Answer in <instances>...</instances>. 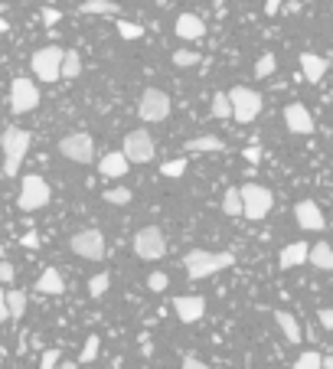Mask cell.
I'll list each match as a JSON object with an SVG mask.
<instances>
[{"label":"cell","mask_w":333,"mask_h":369,"mask_svg":"<svg viewBox=\"0 0 333 369\" xmlns=\"http://www.w3.org/2000/svg\"><path fill=\"white\" fill-rule=\"evenodd\" d=\"M236 265V255L232 252H206V248H193L183 255V268H186V275L193 281H203V278L210 275H219L226 268Z\"/></svg>","instance_id":"6da1fadb"},{"label":"cell","mask_w":333,"mask_h":369,"mask_svg":"<svg viewBox=\"0 0 333 369\" xmlns=\"http://www.w3.org/2000/svg\"><path fill=\"white\" fill-rule=\"evenodd\" d=\"M0 144H4V177H17L20 163H23V157L29 151V131L10 124L4 131V137H0Z\"/></svg>","instance_id":"7a4b0ae2"},{"label":"cell","mask_w":333,"mask_h":369,"mask_svg":"<svg viewBox=\"0 0 333 369\" xmlns=\"http://www.w3.org/2000/svg\"><path fill=\"white\" fill-rule=\"evenodd\" d=\"M134 255L144 258V262H157V258L167 255V236H163L157 226H144L134 232Z\"/></svg>","instance_id":"3957f363"},{"label":"cell","mask_w":333,"mask_h":369,"mask_svg":"<svg viewBox=\"0 0 333 369\" xmlns=\"http://www.w3.org/2000/svg\"><path fill=\"white\" fill-rule=\"evenodd\" d=\"M62 59H66V49L59 46H43L33 53V76L39 82H59L62 79Z\"/></svg>","instance_id":"277c9868"},{"label":"cell","mask_w":333,"mask_h":369,"mask_svg":"<svg viewBox=\"0 0 333 369\" xmlns=\"http://www.w3.org/2000/svg\"><path fill=\"white\" fill-rule=\"evenodd\" d=\"M229 95H232V108H236L232 118H236L238 124H252L258 114H261V108H265V105H261V95L248 86H236Z\"/></svg>","instance_id":"5b68a950"},{"label":"cell","mask_w":333,"mask_h":369,"mask_svg":"<svg viewBox=\"0 0 333 369\" xmlns=\"http://www.w3.org/2000/svg\"><path fill=\"white\" fill-rule=\"evenodd\" d=\"M137 114H141V121H147V124L167 121V118H170V95L161 92V88H144L141 102H137Z\"/></svg>","instance_id":"8992f818"},{"label":"cell","mask_w":333,"mask_h":369,"mask_svg":"<svg viewBox=\"0 0 333 369\" xmlns=\"http://www.w3.org/2000/svg\"><path fill=\"white\" fill-rule=\"evenodd\" d=\"M49 203V183L39 177V173H29L23 177L20 183V196H17V206L23 213H33V209H43Z\"/></svg>","instance_id":"52a82bcc"},{"label":"cell","mask_w":333,"mask_h":369,"mask_svg":"<svg viewBox=\"0 0 333 369\" xmlns=\"http://www.w3.org/2000/svg\"><path fill=\"white\" fill-rule=\"evenodd\" d=\"M242 199H245V219L258 222V219H265L275 206V193L261 183H245L242 187Z\"/></svg>","instance_id":"ba28073f"},{"label":"cell","mask_w":333,"mask_h":369,"mask_svg":"<svg viewBox=\"0 0 333 369\" xmlns=\"http://www.w3.org/2000/svg\"><path fill=\"white\" fill-rule=\"evenodd\" d=\"M59 154L72 163H92L95 161V141L86 131H72L59 141Z\"/></svg>","instance_id":"9c48e42d"},{"label":"cell","mask_w":333,"mask_h":369,"mask_svg":"<svg viewBox=\"0 0 333 369\" xmlns=\"http://www.w3.org/2000/svg\"><path fill=\"white\" fill-rule=\"evenodd\" d=\"M10 108L13 114H29L39 108V88L27 76H17L10 82Z\"/></svg>","instance_id":"30bf717a"},{"label":"cell","mask_w":333,"mask_h":369,"mask_svg":"<svg viewBox=\"0 0 333 369\" xmlns=\"http://www.w3.org/2000/svg\"><path fill=\"white\" fill-rule=\"evenodd\" d=\"M69 248L76 252L79 258H88V262H102L105 258V236L98 229H82L69 239Z\"/></svg>","instance_id":"8fae6325"},{"label":"cell","mask_w":333,"mask_h":369,"mask_svg":"<svg viewBox=\"0 0 333 369\" xmlns=\"http://www.w3.org/2000/svg\"><path fill=\"white\" fill-rule=\"evenodd\" d=\"M124 154H128V161L131 163H151L154 161V137L147 131H131V134H124Z\"/></svg>","instance_id":"7c38bea8"},{"label":"cell","mask_w":333,"mask_h":369,"mask_svg":"<svg viewBox=\"0 0 333 369\" xmlns=\"http://www.w3.org/2000/svg\"><path fill=\"white\" fill-rule=\"evenodd\" d=\"M294 219H297V226L307 229V232H324V226H327L324 213H320V206H317L314 199H301L294 206Z\"/></svg>","instance_id":"4fadbf2b"},{"label":"cell","mask_w":333,"mask_h":369,"mask_svg":"<svg viewBox=\"0 0 333 369\" xmlns=\"http://www.w3.org/2000/svg\"><path fill=\"white\" fill-rule=\"evenodd\" d=\"M285 124L291 134H314V118L307 112L304 105H287L285 108Z\"/></svg>","instance_id":"5bb4252c"},{"label":"cell","mask_w":333,"mask_h":369,"mask_svg":"<svg viewBox=\"0 0 333 369\" xmlns=\"http://www.w3.org/2000/svg\"><path fill=\"white\" fill-rule=\"evenodd\" d=\"M206 311V301L203 297H173V314L180 317L183 323H196Z\"/></svg>","instance_id":"9a60e30c"},{"label":"cell","mask_w":333,"mask_h":369,"mask_svg":"<svg viewBox=\"0 0 333 369\" xmlns=\"http://www.w3.org/2000/svg\"><path fill=\"white\" fill-rule=\"evenodd\" d=\"M128 167H131V161H128V154H124V151H111V154H105V157L98 161V170H102V177H108V180L124 177Z\"/></svg>","instance_id":"2e32d148"},{"label":"cell","mask_w":333,"mask_h":369,"mask_svg":"<svg viewBox=\"0 0 333 369\" xmlns=\"http://www.w3.org/2000/svg\"><path fill=\"white\" fill-rule=\"evenodd\" d=\"M301 72H304V79L307 82H324V76H327V69H330V62H327L324 56H317V53H301Z\"/></svg>","instance_id":"e0dca14e"},{"label":"cell","mask_w":333,"mask_h":369,"mask_svg":"<svg viewBox=\"0 0 333 369\" xmlns=\"http://www.w3.org/2000/svg\"><path fill=\"white\" fill-rule=\"evenodd\" d=\"M307 258H311V246H307V242H291V246L281 248V255H278V265L287 271V268L304 265Z\"/></svg>","instance_id":"ac0fdd59"},{"label":"cell","mask_w":333,"mask_h":369,"mask_svg":"<svg viewBox=\"0 0 333 369\" xmlns=\"http://www.w3.org/2000/svg\"><path fill=\"white\" fill-rule=\"evenodd\" d=\"M173 33L180 39H200L203 33H206V23H203L196 13H180L177 17V27H173Z\"/></svg>","instance_id":"d6986e66"},{"label":"cell","mask_w":333,"mask_h":369,"mask_svg":"<svg viewBox=\"0 0 333 369\" xmlns=\"http://www.w3.org/2000/svg\"><path fill=\"white\" fill-rule=\"evenodd\" d=\"M36 291L39 294H53V297H56V294H62L66 291V278L59 275V268H43V275L36 278Z\"/></svg>","instance_id":"ffe728a7"},{"label":"cell","mask_w":333,"mask_h":369,"mask_svg":"<svg viewBox=\"0 0 333 369\" xmlns=\"http://www.w3.org/2000/svg\"><path fill=\"white\" fill-rule=\"evenodd\" d=\"M79 10L88 17H121V4H114V0H86V4H79Z\"/></svg>","instance_id":"44dd1931"},{"label":"cell","mask_w":333,"mask_h":369,"mask_svg":"<svg viewBox=\"0 0 333 369\" xmlns=\"http://www.w3.org/2000/svg\"><path fill=\"white\" fill-rule=\"evenodd\" d=\"M275 321H278V327H281V333L287 337V343H301V340H304V330H301V323H297L294 314L275 311Z\"/></svg>","instance_id":"7402d4cb"},{"label":"cell","mask_w":333,"mask_h":369,"mask_svg":"<svg viewBox=\"0 0 333 369\" xmlns=\"http://www.w3.org/2000/svg\"><path fill=\"white\" fill-rule=\"evenodd\" d=\"M222 213L226 216H245V199H242V187H229L222 193Z\"/></svg>","instance_id":"603a6c76"},{"label":"cell","mask_w":333,"mask_h":369,"mask_svg":"<svg viewBox=\"0 0 333 369\" xmlns=\"http://www.w3.org/2000/svg\"><path fill=\"white\" fill-rule=\"evenodd\" d=\"M186 151L190 154H200V151H226V141L222 137H216V134H200V137H190L186 141Z\"/></svg>","instance_id":"cb8c5ba5"},{"label":"cell","mask_w":333,"mask_h":369,"mask_svg":"<svg viewBox=\"0 0 333 369\" xmlns=\"http://www.w3.org/2000/svg\"><path fill=\"white\" fill-rule=\"evenodd\" d=\"M307 262H311L317 271H333V248L327 246V242H317V246L311 248V258H307Z\"/></svg>","instance_id":"d4e9b609"},{"label":"cell","mask_w":333,"mask_h":369,"mask_svg":"<svg viewBox=\"0 0 333 369\" xmlns=\"http://www.w3.org/2000/svg\"><path fill=\"white\" fill-rule=\"evenodd\" d=\"M232 95L229 92H216L212 95V118H219V121H229L232 118Z\"/></svg>","instance_id":"484cf974"},{"label":"cell","mask_w":333,"mask_h":369,"mask_svg":"<svg viewBox=\"0 0 333 369\" xmlns=\"http://www.w3.org/2000/svg\"><path fill=\"white\" fill-rule=\"evenodd\" d=\"M4 301H7V307H10V317H13V321H20V317L27 314V294H23V291H13V288H10V291H7V297H4Z\"/></svg>","instance_id":"4316f807"},{"label":"cell","mask_w":333,"mask_h":369,"mask_svg":"<svg viewBox=\"0 0 333 369\" xmlns=\"http://www.w3.org/2000/svg\"><path fill=\"white\" fill-rule=\"evenodd\" d=\"M82 72V59H79L76 49H66V59H62V79H79Z\"/></svg>","instance_id":"83f0119b"},{"label":"cell","mask_w":333,"mask_h":369,"mask_svg":"<svg viewBox=\"0 0 333 369\" xmlns=\"http://www.w3.org/2000/svg\"><path fill=\"white\" fill-rule=\"evenodd\" d=\"M275 69H278L275 53H261V56H258V62H255V76H258V79L275 76Z\"/></svg>","instance_id":"f1b7e54d"},{"label":"cell","mask_w":333,"mask_h":369,"mask_svg":"<svg viewBox=\"0 0 333 369\" xmlns=\"http://www.w3.org/2000/svg\"><path fill=\"white\" fill-rule=\"evenodd\" d=\"M108 284H111L108 271H98V275H92V278H88V294H92V297H105Z\"/></svg>","instance_id":"f546056e"},{"label":"cell","mask_w":333,"mask_h":369,"mask_svg":"<svg viewBox=\"0 0 333 369\" xmlns=\"http://www.w3.org/2000/svg\"><path fill=\"white\" fill-rule=\"evenodd\" d=\"M294 369H324V356H320L317 350H307V353H301V356H297Z\"/></svg>","instance_id":"4dcf8cb0"},{"label":"cell","mask_w":333,"mask_h":369,"mask_svg":"<svg viewBox=\"0 0 333 369\" xmlns=\"http://www.w3.org/2000/svg\"><path fill=\"white\" fill-rule=\"evenodd\" d=\"M200 53H193V49H177L173 53V66H180V69H190V66H200Z\"/></svg>","instance_id":"1f68e13d"},{"label":"cell","mask_w":333,"mask_h":369,"mask_svg":"<svg viewBox=\"0 0 333 369\" xmlns=\"http://www.w3.org/2000/svg\"><path fill=\"white\" fill-rule=\"evenodd\" d=\"M118 36L121 39H141L144 27L141 23H131V20H118Z\"/></svg>","instance_id":"d6a6232c"},{"label":"cell","mask_w":333,"mask_h":369,"mask_svg":"<svg viewBox=\"0 0 333 369\" xmlns=\"http://www.w3.org/2000/svg\"><path fill=\"white\" fill-rule=\"evenodd\" d=\"M105 203H111V206H124V203H131V189H128V187L105 189Z\"/></svg>","instance_id":"836d02e7"},{"label":"cell","mask_w":333,"mask_h":369,"mask_svg":"<svg viewBox=\"0 0 333 369\" xmlns=\"http://www.w3.org/2000/svg\"><path fill=\"white\" fill-rule=\"evenodd\" d=\"M98 343H102V340L92 333V337L86 340V347H82V356H79V360H82V363H95L98 360Z\"/></svg>","instance_id":"e575fe53"},{"label":"cell","mask_w":333,"mask_h":369,"mask_svg":"<svg viewBox=\"0 0 333 369\" xmlns=\"http://www.w3.org/2000/svg\"><path fill=\"white\" fill-rule=\"evenodd\" d=\"M161 173H163V177H183V173H186V161H183V157H177V161H167L161 167Z\"/></svg>","instance_id":"d590c367"},{"label":"cell","mask_w":333,"mask_h":369,"mask_svg":"<svg viewBox=\"0 0 333 369\" xmlns=\"http://www.w3.org/2000/svg\"><path fill=\"white\" fill-rule=\"evenodd\" d=\"M167 284H170V278L163 275V271H151V275H147V288H151V291H163Z\"/></svg>","instance_id":"8d00e7d4"},{"label":"cell","mask_w":333,"mask_h":369,"mask_svg":"<svg viewBox=\"0 0 333 369\" xmlns=\"http://www.w3.org/2000/svg\"><path fill=\"white\" fill-rule=\"evenodd\" d=\"M59 366V350H43L39 356V369H56Z\"/></svg>","instance_id":"74e56055"},{"label":"cell","mask_w":333,"mask_h":369,"mask_svg":"<svg viewBox=\"0 0 333 369\" xmlns=\"http://www.w3.org/2000/svg\"><path fill=\"white\" fill-rule=\"evenodd\" d=\"M39 17H43V23H46V27H56L59 20H62V13H59V10H53V7H46Z\"/></svg>","instance_id":"f35d334b"},{"label":"cell","mask_w":333,"mask_h":369,"mask_svg":"<svg viewBox=\"0 0 333 369\" xmlns=\"http://www.w3.org/2000/svg\"><path fill=\"white\" fill-rule=\"evenodd\" d=\"M180 369H210V363H203L200 356H183V366Z\"/></svg>","instance_id":"ab89813d"},{"label":"cell","mask_w":333,"mask_h":369,"mask_svg":"<svg viewBox=\"0 0 333 369\" xmlns=\"http://www.w3.org/2000/svg\"><path fill=\"white\" fill-rule=\"evenodd\" d=\"M0 281L13 284V265H10V262H0Z\"/></svg>","instance_id":"60d3db41"},{"label":"cell","mask_w":333,"mask_h":369,"mask_svg":"<svg viewBox=\"0 0 333 369\" xmlns=\"http://www.w3.org/2000/svg\"><path fill=\"white\" fill-rule=\"evenodd\" d=\"M20 246H23V248H39V236H36V232H33V229H29L27 236L20 239Z\"/></svg>","instance_id":"b9f144b4"},{"label":"cell","mask_w":333,"mask_h":369,"mask_svg":"<svg viewBox=\"0 0 333 369\" xmlns=\"http://www.w3.org/2000/svg\"><path fill=\"white\" fill-rule=\"evenodd\" d=\"M317 317H320V323H324L327 330H333V311H330V307H324V311L317 314Z\"/></svg>","instance_id":"7bdbcfd3"},{"label":"cell","mask_w":333,"mask_h":369,"mask_svg":"<svg viewBox=\"0 0 333 369\" xmlns=\"http://www.w3.org/2000/svg\"><path fill=\"white\" fill-rule=\"evenodd\" d=\"M281 4H285V0H265V13L268 17H275L278 10H281Z\"/></svg>","instance_id":"ee69618b"},{"label":"cell","mask_w":333,"mask_h":369,"mask_svg":"<svg viewBox=\"0 0 333 369\" xmlns=\"http://www.w3.org/2000/svg\"><path fill=\"white\" fill-rule=\"evenodd\" d=\"M242 154H245V161H248V163H258V157H261V151H258V147H245Z\"/></svg>","instance_id":"f6af8a7d"},{"label":"cell","mask_w":333,"mask_h":369,"mask_svg":"<svg viewBox=\"0 0 333 369\" xmlns=\"http://www.w3.org/2000/svg\"><path fill=\"white\" fill-rule=\"evenodd\" d=\"M324 369H333V356H324Z\"/></svg>","instance_id":"bcb514c9"},{"label":"cell","mask_w":333,"mask_h":369,"mask_svg":"<svg viewBox=\"0 0 333 369\" xmlns=\"http://www.w3.org/2000/svg\"><path fill=\"white\" fill-rule=\"evenodd\" d=\"M304 4H314V0H304Z\"/></svg>","instance_id":"7dc6e473"}]
</instances>
